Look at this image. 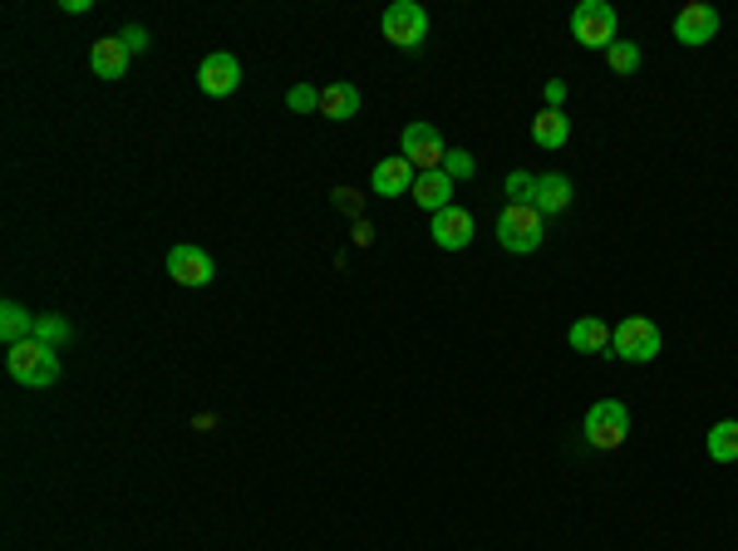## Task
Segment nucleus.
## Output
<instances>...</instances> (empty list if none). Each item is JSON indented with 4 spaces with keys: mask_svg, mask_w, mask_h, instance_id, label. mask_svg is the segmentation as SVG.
Here are the masks:
<instances>
[{
    "mask_svg": "<svg viewBox=\"0 0 738 551\" xmlns=\"http://www.w3.org/2000/svg\"><path fill=\"white\" fill-rule=\"evenodd\" d=\"M541 236H547V216L537 212V207L527 202H507L497 212V246L512 256H527L541 246Z\"/></svg>",
    "mask_w": 738,
    "mask_h": 551,
    "instance_id": "f03ea898",
    "label": "nucleus"
},
{
    "mask_svg": "<svg viewBox=\"0 0 738 551\" xmlns=\"http://www.w3.org/2000/svg\"><path fill=\"white\" fill-rule=\"evenodd\" d=\"M610 335H616V325L596 320V315H581L566 330V340H571V350H581V354H610Z\"/></svg>",
    "mask_w": 738,
    "mask_h": 551,
    "instance_id": "dca6fc26",
    "label": "nucleus"
},
{
    "mask_svg": "<svg viewBox=\"0 0 738 551\" xmlns=\"http://www.w3.org/2000/svg\"><path fill=\"white\" fill-rule=\"evenodd\" d=\"M399 153L409 157L419 173H433V167H443L448 148H443V133H438V128L423 124V118H413V124H403V133H399Z\"/></svg>",
    "mask_w": 738,
    "mask_h": 551,
    "instance_id": "0eeeda50",
    "label": "nucleus"
},
{
    "mask_svg": "<svg viewBox=\"0 0 738 551\" xmlns=\"http://www.w3.org/2000/svg\"><path fill=\"white\" fill-rule=\"evenodd\" d=\"M384 39H389L394 49H419L423 39H429V10L413 5V0H394V5L384 10Z\"/></svg>",
    "mask_w": 738,
    "mask_h": 551,
    "instance_id": "423d86ee",
    "label": "nucleus"
},
{
    "mask_svg": "<svg viewBox=\"0 0 738 551\" xmlns=\"http://www.w3.org/2000/svg\"><path fill=\"white\" fill-rule=\"evenodd\" d=\"M581 438L596 453H616L620 443L630 438V409L620 399H596L586 409V423H581Z\"/></svg>",
    "mask_w": 738,
    "mask_h": 551,
    "instance_id": "7ed1b4c3",
    "label": "nucleus"
},
{
    "mask_svg": "<svg viewBox=\"0 0 738 551\" xmlns=\"http://www.w3.org/2000/svg\"><path fill=\"white\" fill-rule=\"evenodd\" d=\"M531 187H537V177L531 173H522V167L517 173H507V197L512 202H531Z\"/></svg>",
    "mask_w": 738,
    "mask_h": 551,
    "instance_id": "393cba45",
    "label": "nucleus"
},
{
    "mask_svg": "<svg viewBox=\"0 0 738 551\" xmlns=\"http://www.w3.org/2000/svg\"><path fill=\"white\" fill-rule=\"evenodd\" d=\"M335 207H340V212H360V192H350V187H335Z\"/></svg>",
    "mask_w": 738,
    "mask_h": 551,
    "instance_id": "bb28decb",
    "label": "nucleus"
},
{
    "mask_svg": "<svg viewBox=\"0 0 738 551\" xmlns=\"http://www.w3.org/2000/svg\"><path fill=\"white\" fill-rule=\"evenodd\" d=\"M571 35H576L581 49H610L620 35V20L610 0H581L576 15H571Z\"/></svg>",
    "mask_w": 738,
    "mask_h": 551,
    "instance_id": "39448f33",
    "label": "nucleus"
},
{
    "mask_svg": "<svg viewBox=\"0 0 738 551\" xmlns=\"http://www.w3.org/2000/svg\"><path fill=\"white\" fill-rule=\"evenodd\" d=\"M453 187H458V183H453L443 167H433V173H419V177H413V192H409V197H413V202H419L429 216H438L443 207H453Z\"/></svg>",
    "mask_w": 738,
    "mask_h": 551,
    "instance_id": "ddd939ff",
    "label": "nucleus"
},
{
    "mask_svg": "<svg viewBox=\"0 0 738 551\" xmlns=\"http://www.w3.org/2000/svg\"><path fill=\"white\" fill-rule=\"evenodd\" d=\"M320 114L335 118V124H344V118L360 114V89L344 84V79H335V84L320 89Z\"/></svg>",
    "mask_w": 738,
    "mask_h": 551,
    "instance_id": "f3484780",
    "label": "nucleus"
},
{
    "mask_svg": "<svg viewBox=\"0 0 738 551\" xmlns=\"http://www.w3.org/2000/svg\"><path fill=\"white\" fill-rule=\"evenodd\" d=\"M527 207H537L541 216L566 212V207H571V177L566 173H541L537 187H531V202Z\"/></svg>",
    "mask_w": 738,
    "mask_h": 551,
    "instance_id": "2eb2a0df",
    "label": "nucleus"
},
{
    "mask_svg": "<svg viewBox=\"0 0 738 551\" xmlns=\"http://www.w3.org/2000/svg\"><path fill=\"white\" fill-rule=\"evenodd\" d=\"M704 443H708V458L714 462H738V419H718Z\"/></svg>",
    "mask_w": 738,
    "mask_h": 551,
    "instance_id": "aec40b11",
    "label": "nucleus"
},
{
    "mask_svg": "<svg viewBox=\"0 0 738 551\" xmlns=\"http://www.w3.org/2000/svg\"><path fill=\"white\" fill-rule=\"evenodd\" d=\"M118 39H124V49H128V55H143V49L153 45V39H148V30H143V25H128V30H124V35H118Z\"/></svg>",
    "mask_w": 738,
    "mask_h": 551,
    "instance_id": "a878e982",
    "label": "nucleus"
},
{
    "mask_svg": "<svg viewBox=\"0 0 738 551\" xmlns=\"http://www.w3.org/2000/svg\"><path fill=\"white\" fill-rule=\"evenodd\" d=\"M5 370L25 389H49V384H59V350H49L39 340H20L5 350Z\"/></svg>",
    "mask_w": 738,
    "mask_h": 551,
    "instance_id": "f257e3e1",
    "label": "nucleus"
},
{
    "mask_svg": "<svg viewBox=\"0 0 738 551\" xmlns=\"http://www.w3.org/2000/svg\"><path fill=\"white\" fill-rule=\"evenodd\" d=\"M718 35V10L714 5H704V0H689V5H679V15H675V39L684 49H699V45H708V39Z\"/></svg>",
    "mask_w": 738,
    "mask_h": 551,
    "instance_id": "1a4fd4ad",
    "label": "nucleus"
},
{
    "mask_svg": "<svg viewBox=\"0 0 738 551\" xmlns=\"http://www.w3.org/2000/svg\"><path fill=\"white\" fill-rule=\"evenodd\" d=\"M571 138V118L561 114V108H541L537 118H531V143L541 148H566Z\"/></svg>",
    "mask_w": 738,
    "mask_h": 551,
    "instance_id": "a211bd4d",
    "label": "nucleus"
},
{
    "mask_svg": "<svg viewBox=\"0 0 738 551\" xmlns=\"http://www.w3.org/2000/svg\"><path fill=\"white\" fill-rule=\"evenodd\" d=\"M30 335H35V315H30L20 301L0 305V340H5V350L10 344H20V340H30Z\"/></svg>",
    "mask_w": 738,
    "mask_h": 551,
    "instance_id": "6ab92c4d",
    "label": "nucleus"
},
{
    "mask_svg": "<svg viewBox=\"0 0 738 551\" xmlns=\"http://www.w3.org/2000/svg\"><path fill=\"white\" fill-rule=\"evenodd\" d=\"M59 10H65V15H89L94 0H59Z\"/></svg>",
    "mask_w": 738,
    "mask_h": 551,
    "instance_id": "c85d7f7f",
    "label": "nucleus"
},
{
    "mask_svg": "<svg viewBox=\"0 0 738 551\" xmlns=\"http://www.w3.org/2000/svg\"><path fill=\"white\" fill-rule=\"evenodd\" d=\"M659 344H665V335H659V325L649 320V315H625V320L616 325V335H610V354L625 364L659 360Z\"/></svg>",
    "mask_w": 738,
    "mask_h": 551,
    "instance_id": "20e7f679",
    "label": "nucleus"
},
{
    "mask_svg": "<svg viewBox=\"0 0 738 551\" xmlns=\"http://www.w3.org/2000/svg\"><path fill=\"white\" fill-rule=\"evenodd\" d=\"M443 173H448L453 183H468V177L478 173V157H472L468 148H448V157H443Z\"/></svg>",
    "mask_w": 738,
    "mask_h": 551,
    "instance_id": "5701e85b",
    "label": "nucleus"
},
{
    "mask_svg": "<svg viewBox=\"0 0 738 551\" xmlns=\"http://www.w3.org/2000/svg\"><path fill=\"white\" fill-rule=\"evenodd\" d=\"M413 177H419V167L399 153V157H384V163L374 167L370 187H374V197H403V192H413Z\"/></svg>",
    "mask_w": 738,
    "mask_h": 551,
    "instance_id": "f8f14e48",
    "label": "nucleus"
},
{
    "mask_svg": "<svg viewBox=\"0 0 738 551\" xmlns=\"http://www.w3.org/2000/svg\"><path fill=\"white\" fill-rule=\"evenodd\" d=\"M429 236H433V246H443V251H462V246L472 242V212H462L458 202L443 207V212L433 216Z\"/></svg>",
    "mask_w": 738,
    "mask_h": 551,
    "instance_id": "9b49d317",
    "label": "nucleus"
},
{
    "mask_svg": "<svg viewBox=\"0 0 738 551\" xmlns=\"http://www.w3.org/2000/svg\"><path fill=\"white\" fill-rule=\"evenodd\" d=\"M606 65L616 69L620 79H625V74H635V69H640V45H635V39H616V45L606 49Z\"/></svg>",
    "mask_w": 738,
    "mask_h": 551,
    "instance_id": "4be33fe9",
    "label": "nucleus"
},
{
    "mask_svg": "<svg viewBox=\"0 0 738 551\" xmlns=\"http://www.w3.org/2000/svg\"><path fill=\"white\" fill-rule=\"evenodd\" d=\"M197 89L207 98H232L242 89V59L226 55V49H212V55L197 65Z\"/></svg>",
    "mask_w": 738,
    "mask_h": 551,
    "instance_id": "6e6552de",
    "label": "nucleus"
},
{
    "mask_svg": "<svg viewBox=\"0 0 738 551\" xmlns=\"http://www.w3.org/2000/svg\"><path fill=\"white\" fill-rule=\"evenodd\" d=\"M285 104H291L295 114H320V89H311V84H295L291 94H285Z\"/></svg>",
    "mask_w": 738,
    "mask_h": 551,
    "instance_id": "b1692460",
    "label": "nucleus"
},
{
    "mask_svg": "<svg viewBox=\"0 0 738 551\" xmlns=\"http://www.w3.org/2000/svg\"><path fill=\"white\" fill-rule=\"evenodd\" d=\"M167 276H173L177 285H187V291H202L207 281L216 276V266H212V256L202 251V246H173L167 251Z\"/></svg>",
    "mask_w": 738,
    "mask_h": 551,
    "instance_id": "9d476101",
    "label": "nucleus"
},
{
    "mask_svg": "<svg viewBox=\"0 0 738 551\" xmlns=\"http://www.w3.org/2000/svg\"><path fill=\"white\" fill-rule=\"evenodd\" d=\"M566 104V84L561 79H547V108H561Z\"/></svg>",
    "mask_w": 738,
    "mask_h": 551,
    "instance_id": "cd10ccee",
    "label": "nucleus"
},
{
    "mask_svg": "<svg viewBox=\"0 0 738 551\" xmlns=\"http://www.w3.org/2000/svg\"><path fill=\"white\" fill-rule=\"evenodd\" d=\"M30 340H39V344H49V350H59V344L74 340V330H69L65 315H35V335H30Z\"/></svg>",
    "mask_w": 738,
    "mask_h": 551,
    "instance_id": "412c9836",
    "label": "nucleus"
},
{
    "mask_svg": "<svg viewBox=\"0 0 738 551\" xmlns=\"http://www.w3.org/2000/svg\"><path fill=\"white\" fill-rule=\"evenodd\" d=\"M128 49H124V39L118 35H104V39H94V49H89V69H94V79H124L128 74Z\"/></svg>",
    "mask_w": 738,
    "mask_h": 551,
    "instance_id": "4468645a",
    "label": "nucleus"
}]
</instances>
